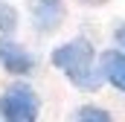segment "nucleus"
Wrapping results in <instances>:
<instances>
[{
    "mask_svg": "<svg viewBox=\"0 0 125 122\" xmlns=\"http://www.w3.org/2000/svg\"><path fill=\"white\" fill-rule=\"evenodd\" d=\"M52 67L61 70L67 76V81L76 87V90H87L93 93L102 87L105 76L99 70V58H96V50L87 38H73V41H64L61 47L52 50Z\"/></svg>",
    "mask_w": 125,
    "mask_h": 122,
    "instance_id": "f257e3e1",
    "label": "nucleus"
},
{
    "mask_svg": "<svg viewBox=\"0 0 125 122\" xmlns=\"http://www.w3.org/2000/svg\"><path fill=\"white\" fill-rule=\"evenodd\" d=\"M41 113V96L26 81L9 84L0 96V119L6 122H35Z\"/></svg>",
    "mask_w": 125,
    "mask_h": 122,
    "instance_id": "f03ea898",
    "label": "nucleus"
},
{
    "mask_svg": "<svg viewBox=\"0 0 125 122\" xmlns=\"http://www.w3.org/2000/svg\"><path fill=\"white\" fill-rule=\"evenodd\" d=\"M0 67L12 76H29L35 70V55L12 35H0Z\"/></svg>",
    "mask_w": 125,
    "mask_h": 122,
    "instance_id": "7ed1b4c3",
    "label": "nucleus"
},
{
    "mask_svg": "<svg viewBox=\"0 0 125 122\" xmlns=\"http://www.w3.org/2000/svg\"><path fill=\"white\" fill-rule=\"evenodd\" d=\"M29 18L32 26L41 32V35H50V32L61 29L64 18H67V6L64 0H29Z\"/></svg>",
    "mask_w": 125,
    "mask_h": 122,
    "instance_id": "20e7f679",
    "label": "nucleus"
},
{
    "mask_svg": "<svg viewBox=\"0 0 125 122\" xmlns=\"http://www.w3.org/2000/svg\"><path fill=\"white\" fill-rule=\"evenodd\" d=\"M99 70L105 81H111L116 90L125 93V52L122 50H105L99 55Z\"/></svg>",
    "mask_w": 125,
    "mask_h": 122,
    "instance_id": "39448f33",
    "label": "nucleus"
},
{
    "mask_svg": "<svg viewBox=\"0 0 125 122\" xmlns=\"http://www.w3.org/2000/svg\"><path fill=\"white\" fill-rule=\"evenodd\" d=\"M18 9L9 0H0V35H15L18 29Z\"/></svg>",
    "mask_w": 125,
    "mask_h": 122,
    "instance_id": "423d86ee",
    "label": "nucleus"
},
{
    "mask_svg": "<svg viewBox=\"0 0 125 122\" xmlns=\"http://www.w3.org/2000/svg\"><path fill=\"white\" fill-rule=\"evenodd\" d=\"M73 119L76 122H111V113L102 105H82V108H76Z\"/></svg>",
    "mask_w": 125,
    "mask_h": 122,
    "instance_id": "0eeeda50",
    "label": "nucleus"
},
{
    "mask_svg": "<svg viewBox=\"0 0 125 122\" xmlns=\"http://www.w3.org/2000/svg\"><path fill=\"white\" fill-rule=\"evenodd\" d=\"M114 41H116V50H122V52H125V20L114 26Z\"/></svg>",
    "mask_w": 125,
    "mask_h": 122,
    "instance_id": "6e6552de",
    "label": "nucleus"
},
{
    "mask_svg": "<svg viewBox=\"0 0 125 122\" xmlns=\"http://www.w3.org/2000/svg\"><path fill=\"white\" fill-rule=\"evenodd\" d=\"M82 3H105V0H82Z\"/></svg>",
    "mask_w": 125,
    "mask_h": 122,
    "instance_id": "1a4fd4ad",
    "label": "nucleus"
}]
</instances>
